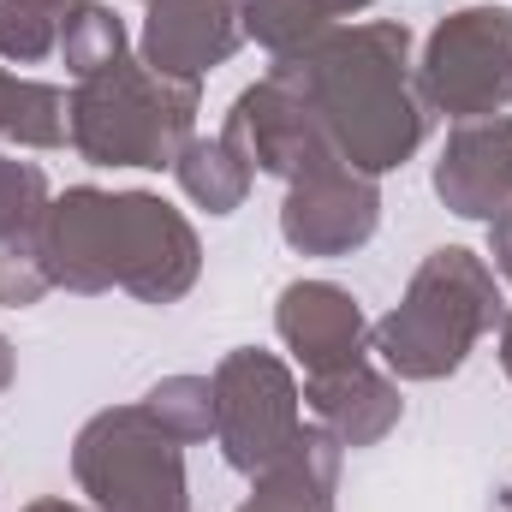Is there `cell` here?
I'll return each mask as SVG.
<instances>
[{
	"label": "cell",
	"instance_id": "cell-1",
	"mask_svg": "<svg viewBox=\"0 0 512 512\" xmlns=\"http://www.w3.org/2000/svg\"><path fill=\"white\" fill-rule=\"evenodd\" d=\"M268 72L310 108L328 149L370 179L405 167L429 137V108L417 96V66H411V30L399 18L328 24L316 42L274 60Z\"/></svg>",
	"mask_w": 512,
	"mask_h": 512
},
{
	"label": "cell",
	"instance_id": "cell-2",
	"mask_svg": "<svg viewBox=\"0 0 512 512\" xmlns=\"http://www.w3.org/2000/svg\"><path fill=\"white\" fill-rule=\"evenodd\" d=\"M36 256L60 292H131L137 304H179L203 274L197 227L155 191L72 185L36 221Z\"/></svg>",
	"mask_w": 512,
	"mask_h": 512
},
{
	"label": "cell",
	"instance_id": "cell-3",
	"mask_svg": "<svg viewBox=\"0 0 512 512\" xmlns=\"http://www.w3.org/2000/svg\"><path fill=\"white\" fill-rule=\"evenodd\" d=\"M501 316H507V298L489 256L441 245L411 268L399 304L370 328V352L382 358L393 382H447L465 370L483 334L501 328Z\"/></svg>",
	"mask_w": 512,
	"mask_h": 512
},
{
	"label": "cell",
	"instance_id": "cell-4",
	"mask_svg": "<svg viewBox=\"0 0 512 512\" xmlns=\"http://www.w3.org/2000/svg\"><path fill=\"white\" fill-rule=\"evenodd\" d=\"M197 84L161 78L143 60H114L72 84L66 96V143L90 167H173L197 137Z\"/></svg>",
	"mask_w": 512,
	"mask_h": 512
},
{
	"label": "cell",
	"instance_id": "cell-5",
	"mask_svg": "<svg viewBox=\"0 0 512 512\" xmlns=\"http://www.w3.org/2000/svg\"><path fill=\"white\" fill-rule=\"evenodd\" d=\"M72 477L96 512H191L185 447L143 405H108L78 429Z\"/></svg>",
	"mask_w": 512,
	"mask_h": 512
},
{
	"label": "cell",
	"instance_id": "cell-6",
	"mask_svg": "<svg viewBox=\"0 0 512 512\" xmlns=\"http://www.w3.org/2000/svg\"><path fill=\"white\" fill-rule=\"evenodd\" d=\"M209 387H215V447L239 477L268 471L304 435V387L286 358L239 346L215 364Z\"/></svg>",
	"mask_w": 512,
	"mask_h": 512
},
{
	"label": "cell",
	"instance_id": "cell-7",
	"mask_svg": "<svg viewBox=\"0 0 512 512\" xmlns=\"http://www.w3.org/2000/svg\"><path fill=\"white\" fill-rule=\"evenodd\" d=\"M417 96L429 114L483 120L512 102V12L507 6H459L441 18L417 60Z\"/></svg>",
	"mask_w": 512,
	"mask_h": 512
},
{
	"label": "cell",
	"instance_id": "cell-8",
	"mask_svg": "<svg viewBox=\"0 0 512 512\" xmlns=\"http://www.w3.org/2000/svg\"><path fill=\"white\" fill-rule=\"evenodd\" d=\"M382 227V185L346 161H322L286 185L280 239L298 256H352Z\"/></svg>",
	"mask_w": 512,
	"mask_h": 512
},
{
	"label": "cell",
	"instance_id": "cell-9",
	"mask_svg": "<svg viewBox=\"0 0 512 512\" xmlns=\"http://www.w3.org/2000/svg\"><path fill=\"white\" fill-rule=\"evenodd\" d=\"M221 137L245 155V167L251 173H268V179H298V173H310V167H322V161H340L334 149H328V137L322 126L310 120V108L268 72V78H256L251 90H239L233 96V108H227V126Z\"/></svg>",
	"mask_w": 512,
	"mask_h": 512
},
{
	"label": "cell",
	"instance_id": "cell-10",
	"mask_svg": "<svg viewBox=\"0 0 512 512\" xmlns=\"http://www.w3.org/2000/svg\"><path fill=\"white\" fill-rule=\"evenodd\" d=\"M239 6L233 0H143V30H137V60L161 78L203 84L215 66L239 54Z\"/></svg>",
	"mask_w": 512,
	"mask_h": 512
},
{
	"label": "cell",
	"instance_id": "cell-11",
	"mask_svg": "<svg viewBox=\"0 0 512 512\" xmlns=\"http://www.w3.org/2000/svg\"><path fill=\"white\" fill-rule=\"evenodd\" d=\"M274 334L292 352V364H304V376H334L370 358L364 304L334 280H292L274 304Z\"/></svg>",
	"mask_w": 512,
	"mask_h": 512
},
{
	"label": "cell",
	"instance_id": "cell-12",
	"mask_svg": "<svg viewBox=\"0 0 512 512\" xmlns=\"http://www.w3.org/2000/svg\"><path fill=\"white\" fill-rule=\"evenodd\" d=\"M435 197L459 221H495L512 203V114L459 120L435 155Z\"/></svg>",
	"mask_w": 512,
	"mask_h": 512
},
{
	"label": "cell",
	"instance_id": "cell-13",
	"mask_svg": "<svg viewBox=\"0 0 512 512\" xmlns=\"http://www.w3.org/2000/svg\"><path fill=\"white\" fill-rule=\"evenodd\" d=\"M304 405L316 417V429H328L340 447H376L399 429L405 417V399H399V382L376 370L370 358L364 364H346L334 376H304Z\"/></svg>",
	"mask_w": 512,
	"mask_h": 512
},
{
	"label": "cell",
	"instance_id": "cell-14",
	"mask_svg": "<svg viewBox=\"0 0 512 512\" xmlns=\"http://www.w3.org/2000/svg\"><path fill=\"white\" fill-rule=\"evenodd\" d=\"M340 465H346V447L304 423V435L251 477V501L239 512H334V495H340Z\"/></svg>",
	"mask_w": 512,
	"mask_h": 512
},
{
	"label": "cell",
	"instance_id": "cell-15",
	"mask_svg": "<svg viewBox=\"0 0 512 512\" xmlns=\"http://www.w3.org/2000/svg\"><path fill=\"white\" fill-rule=\"evenodd\" d=\"M173 179H179V191H185L197 209L233 215V209H245L256 173L245 167V155H239L227 137H191V143L179 149V161H173Z\"/></svg>",
	"mask_w": 512,
	"mask_h": 512
},
{
	"label": "cell",
	"instance_id": "cell-16",
	"mask_svg": "<svg viewBox=\"0 0 512 512\" xmlns=\"http://www.w3.org/2000/svg\"><path fill=\"white\" fill-rule=\"evenodd\" d=\"M0 137L18 149H60L66 143V90L42 78H12L0 66Z\"/></svg>",
	"mask_w": 512,
	"mask_h": 512
},
{
	"label": "cell",
	"instance_id": "cell-17",
	"mask_svg": "<svg viewBox=\"0 0 512 512\" xmlns=\"http://www.w3.org/2000/svg\"><path fill=\"white\" fill-rule=\"evenodd\" d=\"M126 48H131L126 18L114 6H102V0H78L66 12V24H60V60H66L72 78H90V72L126 60Z\"/></svg>",
	"mask_w": 512,
	"mask_h": 512
},
{
	"label": "cell",
	"instance_id": "cell-18",
	"mask_svg": "<svg viewBox=\"0 0 512 512\" xmlns=\"http://www.w3.org/2000/svg\"><path fill=\"white\" fill-rule=\"evenodd\" d=\"M233 6H239V30L256 48H268L274 60L298 54L304 42H316L334 24L322 0H233Z\"/></svg>",
	"mask_w": 512,
	"mask_h": 512
},
{
	"label": "cell",
	"instance_id": "cell-19",
	"mask_svg": "<svg viewBox=\"0 0 512 512\" xmlns=\"http://www.w3.org/2000/svg\"><path fill=\"white\" fill-rule=\"evenodd\" d=\"M137 405H143L179 447H197V441L215 435V387H209V376H161Z\"/></svg>",
	"mask_w": 512,
	"mask_h": 512
},
{
	"label": "cell",
	"instance_id": "cell-20",
	"mask_svg": "<svg viewBox=\"0 0 512 512\" xmlns=\"http://www.w3.org/2000/svg\"><path fill=\"white\" fill-rule=\"evenodd\" d=\"M48 203H54L48 173H42L36 161L0 155V245H6V239H30Z\"/></svg>",
	"mask_w": 512,
	"mask_h": 512
},
{
	"label": "cell",
	"instance_id": "cell-21",
	"mask_svg": "<svg viewBox=\"0 0 512 512\" xmlns=\"http://www.w3.org/2000/svg\"><path fill=\"white\" fill-rule=\"evenodd\" d=\"M60 24H66V18H54V12H42V6L0 0V60L36 66V60L60 54Z\"/></svg>",
	"mask_w": 512,
	"mask_h": 512
},
{
	"label": "cell",
	"instance_id": "cell-22",
	"mask_svg": "<svg viewBox=\"0 0 512 512\" xmlns=\"http://www.w3.org/2000/svg\"><path fill=\"white\" fill-rule=\"evenodd\" d=\"M54 292L42 256H36V239H6L0 245V310H30Z\"/></svg>",
	"mask_w": 512,
	"mask_h": 512
},
{
	"label": "cell",
	"instance_id": "cell-23",
	"mask_svg": "<svg viewBox=\"0 0 512 512\" xmlns=\"http://www.w3.org/2000/svg\"><path fill=\"white\" fill-rule=\"evenodd\" d=\"M489 256H495L489 268H495V274L512 286V203L495 215V221H489Z\"/></svg>",
	"mask_w": 512,
	"mask_h": 512
},
{
	"label": "cell",
	"instance_id": "cell-24",
	"mask_svg": "<svg viewBox=\"0 0 512 512\" xmlns=\"http://www.w3.org/2000/svg\"><path fill=\"white\" fill-rule=\"evenodd\" d=\"M322 6H328V18H346V24H352V18H364L376 0H322Z\"/></svg>",
	"mask_w": 512,
	"mask_h": 512
},
{
	"label": "cell",
	"instance_id": "cell-25",
	"mask_svg": "<svg viewBox=\"0 0 512 512\" xmlns=\"http://www.w3.org/2000/svg\"><path fill=\"white\" fill-rule=\"evenodd\" d=\"M18 512H96V507H78L66 495H42V501H30V507H18Z\"/></svg>",
	"mask_w": 512,
	"mask_h": 512
},
{
	"label": "cell",
	"instance_id": "cell-26",
	"mask_svg": "<svg viewBox=\"0 0 512 512\" xmlns=\"http://www.w3.org/2000/svg\"><path fill=\"white\" fill-rule=\"evenodd\" d=\"M501 370H507V382H512V310L501 316Z\"/></svg>",
	"mask_w": 512,
	"mask_h": 512
},
{
	"label": "cell",
	"instance_id": "cell-27",
	"mask_svg": "<svg viewBox=\"0 0 512 512\" xmlns=\"http://www.w3.org/2000/svg\"><path fill=\"white\" fill-rule=\"evenodd\" d=\"M12 370H18V364H12V340H6V334H0V393H6V387H12Z\"/></svg>",
	"mask_w": 512,
	"mask_h": 512
},
{
	"label": "cell",
	"instance_id": "cell-28",
	"mask_svg": "<svg viewBox=\"0 0 512 512\" xmlns=\"http://www.w3.org/2000/svg\"><path fill=\"white\" fill-rule=\"evenodd\" d=\"M24 6H42V12H54V18H66V12H72L78 0H24Z\"/></svg>",
	"mask_w": 512,
	"mask_h": 512
}]
</instances>
